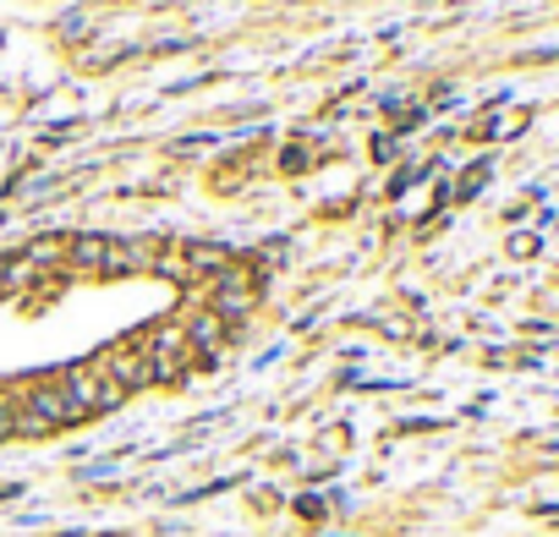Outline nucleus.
I'll use <instances>...</instances> for the list:
<instances>
[{
    "mask_svg": "<svg viewBox=\"0 0 559 537\" xmlns=\"http://www.w3.org/2000/svg\"><path fill=\"white\" fill-rule=\"evenodd\" d=\"M61 395H67V411H72V422H88V417H99V411H116V406H127V390L105 373V368H94V362H83V368H67L61 379Z\"/></svg>",
    "mask_w": 559,
    "mask_h": 537,
    "instance_id": "obj_1",
    "label": "nucleus"
},
{
    "mask_svg": "<svg viewBox=\"0 0 559 537\" xmlns=\"http://www.w3.org/2000/svg\"><path fill=\"white\" fill-rule=\"evenodd\" d=\"M138 346H143V357H148L154 384H176V379H187V368L198 362V357H192V346H187V330H181V324H170V319H165V324H154Z\"/></svg>",
    "mask_w": 559,
    "mask_h": 537,
    "instance_id": "obj_2",
    "label": "nucleus"
},
{
    "mask_svg": "<svg viewBox=\"0 0 559 537\" xmlns=\"http://www.w3.org/2000/svg\"><path fill=\"white\" fill-rule=\"evenodd\" d=\"M61 428H72V411H67L61 384H34V390L17 401V428H12V433H23V439H50V433H61Z\"/></svg>",
    "mask_w": 559,
    "mask_h": 537,
    "instance_id": "obj_3",
    "label": "nucleus"
},
{
    "mask_svg": "<svg viewBox=\"0 0 559 537\" xmlns=\"http://www.w3.org/2000/svg\"><path fill=\"white\" fill-rule=\"evenodd\" d=\"M159 252H165V241H154V236H105V268L99 275H143V268H154L159 263Z\"/></svg>",
    "mask_w": 559,
    "mask_h": 537,
    "instance_id": "obj_4",
    "label": "nucleus"
},
{
    "mask_svg": "<svg viewBox=\"0 0 559 537\" xmlns=\"http://www.w3.org/2000/svg\"><path fill=\"white\" fill-rule=\"evenodd\" d=\"M94 368H105L127 395H138V390H148L154 384V373H148V357H143V346H110V351H99L94 357Z\"/></svg>",
    "mask_w": 559,
    "mask_h": 537,
    "instance_id": "obj_5",
    "label": "nucleus"
},
{
    "mask_svg": "<svg viewBox=\"0 0 559 537\" xmlns=\"http://www.w3.org/2000/svg\"><path fill=\"white\" fill-rule=\"evenodd\" d=\"M252 308H258V281L241 275V268H225V275L214 281V313H219L225 324H236V319H247Z\"/></svg>",
    "mask_w": 559,
    "mask_h": 537,
    "instance_id": "obj_6",
    "label": "nucleus"
},
{
    "mask_svg": "<svg viewBox=\"0 0 559 537\" xmlns=\"http://www.w3.org/2000/svg\"><path fill=\"white\" fill-rule=\"evenodd\" d=\"M181 330H187V346H192V357H198V362H214V357H219V346H225V319H219L214 308L192 313Z\"/></svg>",
    "mask_w": 559,
    "mask_h": 537,
    "instance_id": "obj_7",
    "label": "nucleus"
},
{
    "mask_svg": "<svg viewBox=\"0 0 559 537\" xmlns=\"http://www.w3.org/2000/svg\"><path fill=\"white\" fill-rule=\"evenodd\" d=\"M67 263L99 275V268H105V236H78V241H67Z\"/></svg>",
    "mask_w": 559,
    "mask_h": 537,
    "instance_id": "obj_8",
    "label": "nucleus"
},
{
    "mask_svg": "<svg viewBox=\"0 0 559 537\" xmlns=\"http://www.w3.org/2000/svg\"><path fill=\"white\" fill-rule=\"evenodd\" d=\"M12 428H17V401L0 395V439H12Z\"/></svg>",
    "mask_w": 559,
    "mask_h": 537,
    "instance_id": "obj_9",
    "label": "nucleus"
}]
</instances>
